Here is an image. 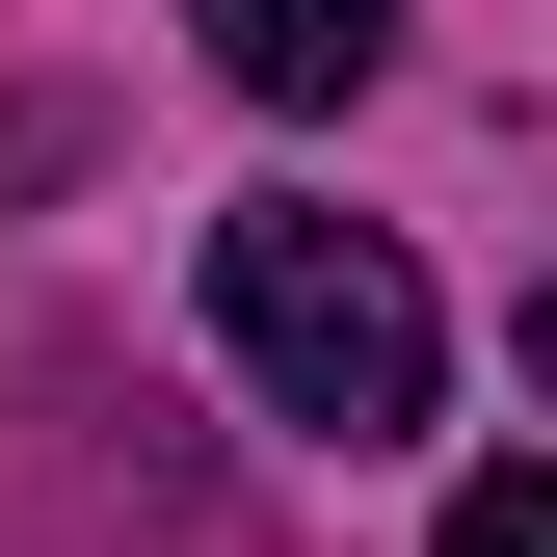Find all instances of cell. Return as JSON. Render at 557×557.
Here are the masks:
<instances>
[{
    "instance_id": "obj_2",
    "label": "cell",
    "mask_w": 557,
    "mask_h": 557,
    "mask_svg": "<svg viewBox=\"0 0 557 557\" xmlns=\"http://www.w3.org/2000/svg\"><path fill=\"white\" fill-rule=\"evenodd\" d=\"M186 27H213V81H239V107H372L398 0H186Z\"/></svg>"
},
{
    "instance_id": "obj_3",
    "label": "cell",
    "mask_w": 557,
    "mask_h": 557,
    "mask_svg": "<svg viewBox=\"0 0 557 557\" xmlns=\"http://www.w3.org/2000/svg\"><path fill=\"white\" fill-rule=\"evenodd\" d=\"M451 557H557V478H478V505H451Z\"/></svg>"
},
{
    "instance_id": "obj_1",
    "label": "cell",
    "mask_w": 557,
    "mask_h": 557,
    "mask_svg": "<svg viewBox=\"0 0 557 557\" xmlns=\"http://www.w3.org/2000/svg\"><path fill=\"white\" fill-rule=\"evenodd\" d=\"M213 345H239L265 425H319V451H398V425L451 398V293H425L372 213H293V186L213 213Z\"/></svg>"
}]
</instances>
